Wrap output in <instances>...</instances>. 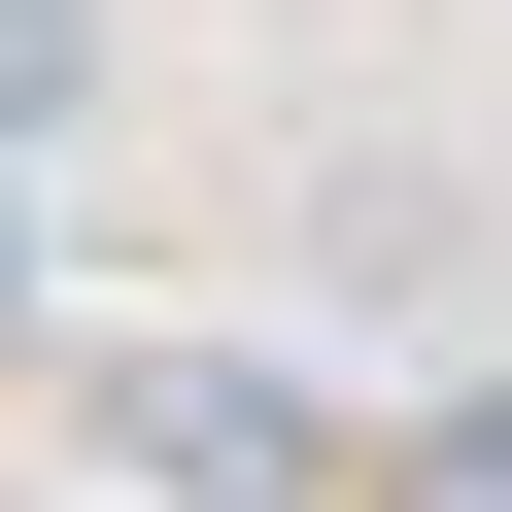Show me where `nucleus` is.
<instances>
[{"mask_svg": "<svg viewBox=\"0 0 512 512\" xmlns=\"http://www.w3.org/2000/svg\"><path fill=\"white\" fill-rule=\"evenodd\" d=\"M274 274H308L342 342H444V308H478V171H376V137H342V171L274 205Z\"/></svg>", "mask_w": 512, "mask_h": 512, "instance_id": "obj_1", "label": "nucleus"}, {"mask_svg": "<svg viewBox=\"0 0 512 512\" xmlns=\"http://www.w3.org/2000/svg\"><path fill=\"white\" fill-rule=\"evenodd\" d=\"M35 137H103V0H0V171Z\"/></svg>", "mask_w": 512, "mask_h": 512, "instance_id": "obj_2", "label": "nucleus"}, {"mask_svg": "<svg viewBox=\"0 0 512 512\" xmlns=\"http://www.w3.org/2000/svg\"><path fill=\"white\" fill-rule=\"evenodd\" d=\"M0 342H35V171H0Z\"/></svg>", "mask_w": 512, "mask_h": 512, "instance_id": "obj_3", "label": "nucleus"}]
</instances>
